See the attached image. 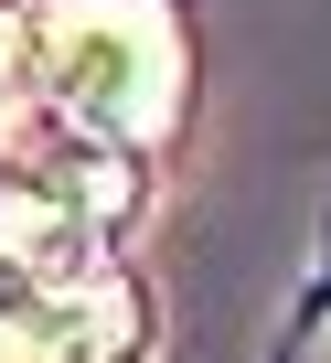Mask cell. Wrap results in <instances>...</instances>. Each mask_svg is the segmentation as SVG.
<instances>
[{
	"label": "cell",
	"instance_id": "cell-1",
	"mask_svg": "<svg viewBox=\"0 0 331 363\" xmlns=\"http://www.w3.org/2000/svg\"><path fill=\"white\" fill-rule=\"evenodd\" d=\"M33 75L75 139L150 150L182 118V22L172 0H43Z\"/></svg>",
	"mask_w": 331,
	"mask_h": 363
},
{
	"label": "cell",
	"instance_id": "cell-2",
	"mask_svg": "<svg viewBox=\"0 0 331 363\" xmlns=\"http://www.w3.org/2000/svg\"><path fill=\"white\" fill-rule=\"evenodd\" d=\"M54 363H150V289L118 257L54 289Z\"/></svg>",
	"mask_w": 331,
	"mask_h": 363
},
{
	"label": "cell",
	"instance_id": "cell-3",
	"mask_svg": "<svg viewBox=\"0 0 331 363\" xmlns=\"http://www.w3.org/2000/svg\"><path fill=\"white\" fill-rule=\"evenodd\" d=\"M0 363H54V299L0 278Z\"/></svg>",
	"mask_w": 331,
	"mask_h": 363
}]
</instances>
